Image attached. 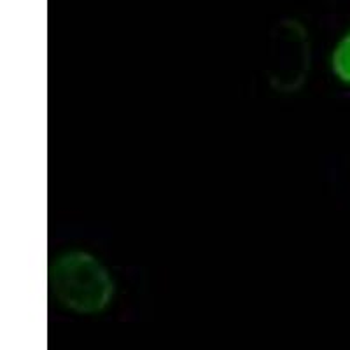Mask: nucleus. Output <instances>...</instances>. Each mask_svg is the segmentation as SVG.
<instances>
[{"instance_id": "nucleus-1", "label": "nucleus", "mask_w": 350, "mask_h": 350, "mask_svg": "<svg viewBox=\"0 0 350 350\" xmlns=\"http://www.w3.org/2000/svg\"><path fill=\"white\" fill-rule=\"evenodd\" d=\"M49 295L67 312L98 315L114 303L118 282L114 271L95 252L72 247L49 261Z\"/></svg>"}, {"instance_id": "nucleus-2", "label": "nucleus", "mask_w": 350, "mask_h": 350, "mask_svg": "<svg viewBox=\"0 0 350 350\" xmlns=\"http://www.w3.org/2000/svg\"><path fill=\"white\" fill-rule=\"evenodd\" d=\"M327 68L334 83L350 90V27L331 46Z\"/></svg>"}]
</instances>
